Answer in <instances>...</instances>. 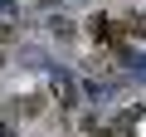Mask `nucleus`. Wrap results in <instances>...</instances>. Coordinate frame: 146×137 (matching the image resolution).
<instances>
[{
  "mask_svg": "<svg viewBox=\"0 0 146 137\" xmlns=\"http://www.w3.org/2000/svg\"><path fill=\"white\" fill-rule=\"evenodd\" d=\"M93 34H98L102 44H117V39H122V30H117L112 20H93Z\"/></svg>",
  "mask_w": 146,
  "mask_h": 137,
  "instance_id": "f257e3e1",
  "label": "nucleus"
},
{
  "mask_svg": "<svg viewBox=\"0 0 146 137\" xmlns=\"http://www.w3.org/2000/svg\"><path fill=\"white\" fill-rule=\"evenodd\" d=\"M54 93L63 98V108H73V98H78V93H73V83H68V79H54Z\"/></svg>",
  "mask_w": 146,
  "mask_h": 137,
  "instance_id": "f03ea898",
  "label": "nucleus"
},
{
  "mask_svg": "<svg viewBox=\"0 0 146 137\" xmlns=\"http://www.w3.org/2000/svg\"><path fill=\"white\" fill-rule=\"evenodd\" d=\"M20 113H29V118H39V113H44V98H39V93H34V98H20Z\"/></svg>",
  "mask_w": 146,
  "mask_h": 137,
  "instance_id": "7ed1b4c3",
  "label": "nucleus"
},
{
  "mask_svg": "<svg viewBox=\"0 0 146 137\" xmlns=\"http://www.w3.org/2000/svg\"><path fill=\"white\" fill-rule=\"evenodd\" d=\"M131 30H136V34H146V15H141V20H131Z\"/></svg>",
  "mask_w": 146,
  "mask_h": 137,
  "instance_id": "20e7f679",
  "label": "nucleus"
},
{
  "mask_svg": "<svg viewBox=\"0 0 146 137\" xmlns=\"http://www.w3.org/2000/svg\"><path fill=\"white\" fill-rule=\"evenodd\" d=\"M0 137H10V118H0Z\"/></svg>",
  "mask_w": 146,
  "mask_h": 137,
  "instance_id": "39448f33",
  "label": "nucleus"
},
{
  "mask_svg": "<svg viewBox=\"0 0 146 137\" xmlns=\"http://www.w3.org/2000/svg\"><path fill=\"white\" fill-rule=\"evenodd\" d=\"M0 39H10V25H5V20H0Z\"/></svg>",
  "mask_w": 146,
  "mask_h": 137,
  "instance_id": "423d86ee",
  "label": "nucleus"
}]
</instances>
